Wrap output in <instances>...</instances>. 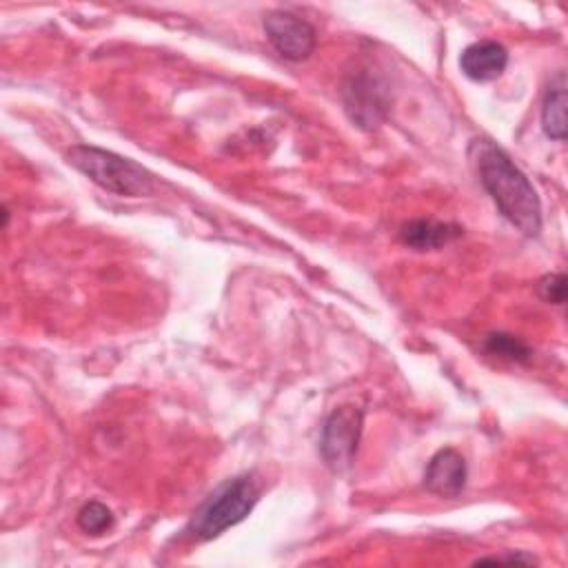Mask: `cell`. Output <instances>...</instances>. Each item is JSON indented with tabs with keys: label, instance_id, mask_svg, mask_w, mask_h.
Wrapping results in <instances>:
<instances>
[{
	"label": "cell",
	"instance_id": "1",
	"mask_svg": "<svg viewBox=\"0 0 568 568\" xmlns=\"http://www.w3.org/2000/svg\"><path fill=\"white\" fill-rule=\"evenodd\" d=\"M468 158L486 193L499 213L524 235L535 237L541 231V202L526 173L490 138H475L468 144Z\"/></svg>",
	"mask_w": 568,
	"mask_h": 568
},
{
	"label": "cell",
	"instance_id": "2",
	"mask_svg": "<svg viewBox=\"0 0 568 568\" xmlns=\"http://www.w3.org/2000/svg\"><path fill=\"white\" fill-rule=\"evenodd\" d=\"M67 162L91 182L115 195L142 197L155 191V178L149 169L100 146L75 144L67 151Z\"/></svg>",
	"mask_w": 568,
	"mask_h": 568
},
{
	"label": "cell",
	"instance_id": "3",
	"mask_svg": "<svg viewBox=\"0 0 568 568\" xmlns=\"http://www.w3.org/2000/svg\"><path fill=\"white\" fill-rule=\"evenodd\" d=\"M260 499V488L251 475H240L220 486L193 515L189 530L197 539H213L231 526L244 521Z\"/></svg>",
	"mask_w": 568,
	"mask_h": 568
},
{
	"label": "cell",
	"instance_id": "4",
	"mask_svg": "<svg viewBox=\"0 0 568 568\" xmlns=\"http://www.w3.org/2000/svg\"><path fill=\"white\" fill-rule=\"evenodd\" d=\"M364 426V413L357 406L335 408L320 435V455L333 473H344L353 466Z\"/></svg>",
	"mask_w": 568,
	"mask_h": 568
},
{
	"label": "cell",
	"instance_id": "5",
	"mask_svg": "<svg viewBox=\"0 0 568 568\" xmlns=\"http://www.w3.org/2000/svg\"><path fill=\"white\" fill-rule=\"evenodd\" d=\"M262 27L273 49L286 60H293V62L306 60L315 49V42H317L315 29L304 18L291 11L275 9L266 13Z\"/></svg>",
	"mask_w": 568,
	"mask_h": 568
},
{
	"label": "cell",
	"instance_id": "6",
	"mask_svg": "<svg viewBox=\"0 0 568 568\" xmlns=\"http://www.w3.org/2000/svg\"><path fill=\"white\" fill-rule=\"evenodd\" d=\"M466 459L455 448H442L424 470V486L437 497H457L466 486Z\"/></svg>",
	"mask_w": 568,
	"mask_h": 568
},
{
	"label": "cell",
	"instance_id": "7",
	"mask_svg": "<svg viewBox=\"0 0 568 568\" xmlns=\"http://www.w3.org/2000/svg\"><path fill=\"white\" fill-rule=\"evenodd\" d=\"M508 64V51L495 40H479L468 44L459 55V67L466 78L475 82H488L504 73Z\"/></svg>",
	"mask_w": 568,
	"mask_h": 568
},
{
	"label": "cell",
	"instance_id": "8",
	"mask_svg": "<svg viewBox=\"0 0 568 568\" xmlns=\"http://www.w3.org/2000/svg\"><path fill=\"white\" fill-rule=\"evenodd\" d=\"M462 235H464V229L455 222L413 220L402 229L399 240L413 251H437Z\"/></svg>",
	"mask_w": 568,
	"mask_h": 568
},
{
	"label": "cell",
	"instance_id": "9",
	"mask_svg": "<svg viewBox=\"0 0 568 568\" xmlns=\"http://www.w3.org/2000/svg\"><path fill=\"white\" fill-rule=\"evenodd\" d=\"M346 111L362 126H375L379 122V111L384 109L379 102V93L371 89L368 78H353L351 87L344 89Z\"/></svg>",
	"mask_w": 568,
	"mask_h": 568
},
{
	"label": "cell",
	"instance_id": "10",
	"mask_svg": "<svg viewBox=\"0 0 568 568\" xmlns=\"http://www.w3.org/2000/svg\"><path fill=\"white\" fill-rule=\"evenodd\" d=\"M566 75L557 73L541 102V126L546 135L557 142L566 140Z\"/></svg>",
	"mask_w": 568,
	"mask_h": 568
},
{
	"label": "cell",
	"instance_id": "11",
	"mask_svg": "<svg viewBox=\"0 0 568 568\" xmlns=\"http://www.w3.org/2000/svg\"><path fill=\"white\" fill-rule=\"evenodd\" d=\"M78 526L87 535H104L113 528V513L100 501H89L78 510Z\"/></svg>",
	"mask_w": 568,
	"mask_h": 568
},
{
	"label": "cell",
	"instance_id": "12",
	"mask_svg": "<svg viewBox=\"0 0 568 568\" xmlns=\"http://www.w3.org/2000/svg\"><path fill=\"white\" fill-rule=\"evenodd\" d=\"M484 346H486V351L490 355H499V357L510 359V362H526L530 357V348L521 339H517V337H513L508 333H493V335H488Z\"/></svg>",
	"mask_w": 568,
	"mask_h": 568
},
{
	"label": "cell",
	"instance_id": "13",
	"mask_svg": "<svg viewBox=\"0 0 568 568\" xmlns=\"http://www.w3.org/2000/svg\"><path fill=\"white\" fill-rule=\"evenodd\" d=\"M537 293L548 304H564L566 302V275L550 273L537 282Z\"/></svg>",
	"mask_w": 568,
	"mask_h": 568
},
{
	"label": "cell",
	"instance_id": "14",
	"mask_svg": "<svg viewBox=\"0 0 568 568\" xmlns=\"http://www.w3.org/2000/svg\"><path fill=\"white\" fill-rule=\"evenodd\" d=\"M475 564H537V559L524 552H510L506 557H481Z\"/></svg>",
	"mask_w": 568,
	"mask_h": 568
}]
</instances>
